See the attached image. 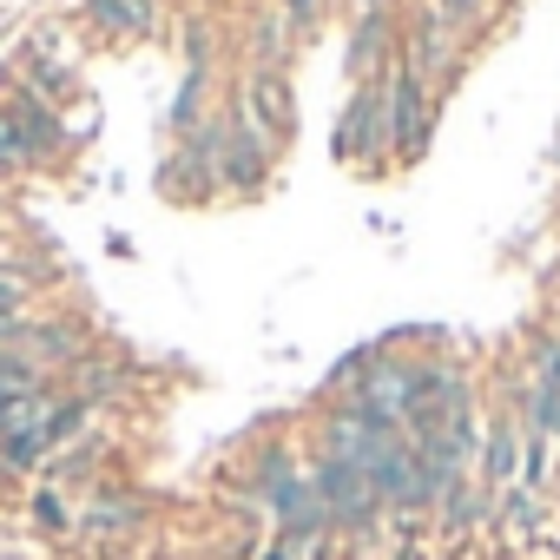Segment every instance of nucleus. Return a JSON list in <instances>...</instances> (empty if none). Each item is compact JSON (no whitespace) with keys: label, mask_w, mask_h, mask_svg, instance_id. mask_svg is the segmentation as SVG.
<instances>
[{"label":"nucleus","mask_w":560,"mask_h":560,"mask_svg":"<svg viewBox=\"0 0 560 560\" xmlns=\"http://www.w3.org/2000/svg\"><path fill=\"white\" fill-rule=\"evenodd\" d=\"M291 8H298V14H311V8H317V0H291Z\"/></svg>","instance_id":"obj_10"},{"label":"nucleus","mask_w":560,"mask_h":560,"mask_svg":"<svg viewBox=\"0 0 560 560\" xmlns=\"http://www.w3.org/2000/svg\"><path fill=\"white\" fill-rule=\"evenodd\" d=\"M250 106H257V126H284V119H291V100H284V80H257V93H250Z\"/></svg>","instance_id":"obj_4"},{"label":"nucleus","mask_w":560,"mask_h":560,"mask_svg":"<svg viewBox=\"0 0 560 560\" xmlns=\"http://www.w3.org/2000/svg\"><path fill=\"white\" fill-rule=\"evenodd\" d=\"M86 527H93V534H119V527H132V508H126V501H106V508L86 514Z\"/></svg>","instance_id":"obj_7"},{"label":"nucleus","mask_w":560,"mask_h":560,"mask_svg":"<svg viewBox=\"0 0 560 560\" xmlns=\"http://www.w3.org/2000/svg\"><path fill=\"white\" fill-rule=\"evenodd\" d=\"M86 8H93V21H100V27H113V34H139V27L152 21L145 0H86Z\"/></svg>","instance_id":"obj_3"},{"label":"nucleus","mask_w":560,"mask_h":560,"mask_svg":"<svg viewBox=\"0 0 560 560\" xmlns=\"http://www.w3.org/2000/svg\"><path fill=\"white\" fill-rule=\"evenodd\" d=\"M34 514H40L47 527H67V508H60V494H40V501H34Z\"/></svg>","instance_id":"obj_9"},{"label":"nucleus","mask_w":560,"mask_h":560,"mask_svg":"<svg viewBox=\"0 0 560 560\" xmlns=\"http://www.w3.org/2000/svg\"><path fill=\"white\" fill-rule=\"evenodd\" d=\"M514 468H521V442H514L508 429H494V435H488V481H508Z\"/></svg>","instance_id":"obj_5"},{"label":"nucleus","mask_w":560,"mask_h":560,"mask_svg":"<svg viewBox=\"0 0 560 560\" xmlns=\"http://www.w3.org/2000/svg\"><path fill=\"white\" fill-rule=\"evenodd\" d=\"M14 159H27V132H21L8 113H0V165H14Z\"/></svg>","instance_id":"obj_8"},{"label":"nucleus","mask_w":560,"mask_h":560,"mask_svg":"<svg viewBox=\"0 0 560 560\" xmlns=\"http://www.w3.org/2000/svg\"><path fill=\"white\" fill-rule=\"evenodd\" d=\"M396 132H402V139H416V132H422V113H416V80H402V86H396Z\"/></svg>","instance_id":"obj_6"},{"label":"nucleus","mask_w":560,"mask_h":560,"mask_svg":"<svg viewBox=\"0 0 560 560\" xmlns=\"http://www.w3.org/2000/svg\"><path fill=\"white\" fill-rule=\"evenodd\" d=\"M317 494H324V514H337V521H363L383 494H376V481H370V468H357V462H324V475H317Z\"/></svg>","instance_id":"obj_2"},{"label":"nucleus","mask_w":560,"mask_h":560,"mask_svg":"<svg viewBox=\"0 0 560 560\" xmlns=\"http://www.w3.org/2000/svg\"><path fill=\"white\" fill-rule=\"evenodd\" d=\"M370 481H376V494H389V501H402V508L429 501V481H422V455H416V448H402V435H389V442L370 455Z\"/></svg>","instance_id":"obj_1"}]
</instances>
